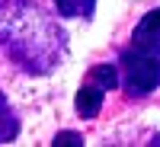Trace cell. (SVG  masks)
Here are the masks:
<instances>
[{
    "mask_svg": "<svg viewBox=\"0 0 160 147\" xmlns=\"http://www.w3.org/2000/svg\"><path fill=\"white\" fill-rule=\"evenodd\" d=\"M61 32L26 0H0V42L22 67L48 71L61 55Z\"/></svg>",
    "mask_w": 160,
    "mask_h": 147,
    "instance_id": "6da1fadb",
    "label": "cell"
},
{
    "mask_svg": "<svg viewBox=\"0 0 160 147\" xmlns=\"http://www.w3.org/2000/svg\"><path fill=\"white\" fill-rule=\"evenodd\" d=\"M122 83L131 96H148L160 83V58L148 51H125L122 55Z\"/></svg>",
    "mask_w": 160,
    "mask_h": 147,
    "instance_id": "7a4b0ae2",
    "label": "cell"
},
{
    "mask_svg": "<svg viewBox=\"0 0 160 147\" xmlns=\"http://www.w3.org/2000/svg\"><path fill=\"white\" fill-rule=\"evenodd\" d=\"M118 83V74L112 64H96L90 74V80L83 86H80L77 93V112L83 115V118H93V115H99L102 109V99H106V90H112Z\"/></svg>",
    "mask_w": 160,
    "mask_h": 147,
    "instance_id": "3957f363",
    "label": "cell"
},
{
    "mask_svg": "<svg viewBox=\"0 0 160 147\" xmlns=\"http://www.w3.org/2000/svg\"><path fill=\"white\" fill-rule=\"evenodd\" d=\"M135 48L160 58V10H151L135 29Z\"/></svg>",
    "mask_w": 160,
    "mask_h": 147,
    "instance_id": "277c9868",
    "label": "cell"
},
{
    "mask_svg": "<svg viewBox=\"0 0 160 147\" xmlns=\"http://www.w3.org/2000/svg\"><path fill=\"white\" fill-rule=\"evenodd\" d=\"M16 131H19V122H16V115H13V105L7 102L3 93H0V144L13 141Z\"/></svg>",
    "mask_w": 160,
    "mask_h": 147,
    "instance_id": "5b68a950",
    "label": "cell"
},
{
    "mask_svg": "<svg viewBox=\"0 0 160 147\" xmlns=\"http://www.w3.org/2000/svg\"><path fill=\"white\" fill-rule=\"evenodd\" d=\"M61 16H93L96 0H55Z\"/></svg>",
    "mask_w": 160,
    "mask_h": 147,
    "instance_id": "8992f818",
    "label": "cell"
},
{
    "mask_svg": "<svg viewBox=\"0 0 160 147\" xmlns=\"http://www.w3.org/2000/svg\"><path fill=\"white\" fill-rule=\"evenodd\" d=\"M68 147V144H83V138H80V135H71V131H64V135H58L55 138V147Z\"/></svg>",
    "mask_w": 160,
    "mask_h": 147,
    "instance_id": "52a82bcc",
    "label": "cell"
},
{
    "mask_svg": "<svg viewBox=\"0 0 160 147\" xmlns=\"http://www.w3.org/2000/svg\"><path fill=\"white\" fill-rule=\"evenodd\" d=\"M154 144H160V135H157V138H154Z\"/></svg>",
    "mask_w": 160,
    "mask_h": 147,
    "instance_id": "ba28073f",
    "label": "cell"
}]
</instances>
